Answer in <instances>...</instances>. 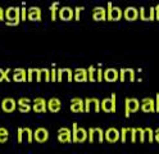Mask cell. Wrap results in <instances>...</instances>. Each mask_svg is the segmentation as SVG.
I'll return each mask as SVG.
<instances>
[{
	"label": "cell",
	"mask_w": 159,
	"mask_h": 154,
	"mask_svg": "<svg viewBox=\"0 0 159 154\" xmlns=\"http://www.w3.org/2000/svg\"><path fill=\"white\" fill-rule=\"evenodd\" d=\"M5 25L7 26H17L21 22V8L18 7H8L5 9Z\"/></svg>",
	"instance_id": "obj_1"
},
{
	"label": "cell",
	"mask_w": 159,
	"mask_h": 154,
	"mask_svg": "<svg viewBox=\"0 0 159 154\" xmlns=\"http://www.w3.org/2000/svg\"><path fill=\"white\" fill-rule=\"evenodd\" d=\"M89 139V131H86L84 127H78L77 122L72 123V140L75 142H84Z\"/></svg>",
	"instance_id": "obj_2"
},
{
	"label": "cell",
	"mask_w": 159,
	"mask_h": 154,
	"mask_svg": "<svg viewBox=\"0 0 159 154\" xmlns=\"http://www.w3.org/2000/svg\"><path fill=\"white\" fill-rule=\"evenodd\" d=\"M141 109V101L136 98H126L125 99V116L128 118L132 112Z\"/></svg>",
	"instance_id": "obj_3"
},
{
	"label": "cell",
	"mask_w": 159,
	"mask_h": 154,
	"mask_svg": "<svg viewBox=\"0 0 159 154\" xmlns=\"http://www.w3.org/2000/svg\"><path fill=\"white\" fill-rule=\"evenodd\" d=\"M123 17V10L119 7H114L111 2L108 3V9H107V18L108 21H119Z\"/></svg>",
	"instance_id": "obj_4"
},
{
	"label": "cell",
	"mask_w": 159,
	"mask_h": 154,
	"mask_svg": "<svg viewBox=\"0 0 159 154\" xmlns=\"http://www.w3.org/2000/svg\"><path fill=\"white\" fill-rule=\"evenodd\" d=\"M102 109L104 112H116L117 110V95L113 94L111 95V98H105L102 100Z\"/></svg>",
	"instance_id": "obj_5"
},
{
	"label": "cell",
	"mask_w": 159,
	"mask_h": 154,
	"mask_svg": "<svg viewBox=\"0 0 159 154\" xmlns=\"http://www.w3.org/2000/svg\"><path fill=\"white\" fill-rule=\"evenodd\" d=\"M95 139H98L99 142H103L105 140V131L100 127H90L89 128V141L94 142Z\"/></svg>",
	"instance_id": "obj_6"
},
{
	"label": "cell",
	"mask_w": 159,
	"mask_h": 154,
	"mask_svg": "<svg viewBox=\"0 0 159 154\" xmlns=\"http://www.w3.org/2000/svg\"><path fill=\"white\" fill-rule=\"evenodd\" d=\"M94 109L95 112H99L102 109V101L98 98H86L85 99V112H90Z\"/></svg>",
	"instance_id": "obj_7"
},
{
	"label": "cell",
	"mask_w": 159,
	"mask_h": 154,
	"mask_svg": "<svg viewBox=\"0 0 159 154\" xmlns=\"http://www.w3.org/2000/svg\"><path fill=\"white\" fill-rule=\"evenodd\" d=\"M105 140L108 142H117L121 140V131H118L116 127H109L105 130Z\"/></svg>",
	"instance_id": "obj_8"
},
{
	"label": "cell",
	"mask_w": 159,
	"mask_h": 154,
	"mask_svg": "<svg viewBox=\"0 0 159 154\" xmlns=\"http://www.w3.org/2000/svg\"><path fill=\"white\" fill-rule=\"evenodd\" d=\"M135 69L132 68H121L119 69V81L121 82H125V81H131L134 82L135 81Z\"/></svg>",
	"instance_id": "obj_9"
},
{
	"label": "cell",
	"mask_w": 159,
	"mask_h": 154,
	"mask_svg": "<svg viewBox=\"0 0 159 154\" xmlns=\"http://www.w3.org/2000/svg\"><path fill=\"white\" fill-rule=\"evenodd\" d=\"M123 17L126 21H136L137 18H140V10L135 7H127L123 10Z\"/></svg>",
	"instance_id": "obj_10"
},
{
	"label": "cell",
	"mask_w": 159,
	"mask_h": 154,
	"mask_svg": "<svg viewBox=\"0 0 159 154\" xmlns=\"http://www.w3.org/2000/svg\"><path fill=\"white\" fill-rule=\"evenodd\" d=\"M49 139V131L45 127H37L34 131V140L37 142H45Z\"/></svg>",
	"instance_id": "obj_11"
},
{
	"label": "cell",
	"mask_w": 159,
	"mask_h": 154,
	"mask_svg": "<svg viewBox=\"0 0 159 154\" xmlns=\"http://www.w3.org/2000/svg\"><path fill=\"white\" fill-rule=\"evenodd\" d=\"M58 140L61 142H71L72 140V131L68 127H61L58 130Z\"/></svg>",
	"instance_id": "obj_12"
},
{
	"label": "cell",
	"mask_w": 159,
	"mask_h": 154,
	"mask_svg": "<svg viewBox=\"0 0 159 154\" xmlns=\"http://www.w3.org/2000/svg\"><path fill=\"white\" fill-rule=\"evenodd\" d=\"M139 10H140L141 21H155V7H150L149 10H146L144 7H141Z\"/></svg>",
	"instance_id": "obj_13"
},
{
	"label": "cell",
	"mask_w": 159,
	"mask_h": 154,
	"mask_svg": "<svg viewBox=\"0 0 159 154\" xmlns=\"http://www.w3.org/2000/svg\"><path fill=\"white\" fill-rule=\"evenodd\" d=\"M141 110L150 113V112H157L155 109V100L153 98H144L141 100Z\"/></svg>",
	"instance_id": "obj_14"
},
{
	"label": "cell",
	"mask_w": 159,
	"mask_h": 154,
	"mask_svg": "<svg viewBox=\"0 0 159 154\" xmlns=\"http://www.w3.org/2000/svg\"><path fill=\"white\" fill-rule=\"evenodd\" d=\"M41 9H40L39 7H30L27 9V18L30 21H36V22H39V21H41Z\"/></svg>",
	"instance_id": "obj_15"
},
{
	"label": "cell",
	"mask_w": 159,
	"mask_h": 154,
	"mask_svg": "<svg viewBox=\"0 0 159 154\" xmlns=\"http://www.w3.org/2000/svg\"><path fill=\"white\" fill-rule=\"evenodd\" d=\"M104 80L108 82H114L119 80V71L116 68H107L104 69Z\"/></svg>",
	"instance_id": "obj_16"
},
{
	"label": "cell",
	"mask_w": 159,
	"mask_h": 154,
	"mask_svg": "<svg viewBox=\"0 0 159 154\" xmlns=\"http://www.w3.org/2000/svg\"><path fill=\"white\" fill-rule=\"evenodd\" d=\"M73 80L77 82L89 81V72L86 68H76L73 71Z\"/></svg>",
	"instance_id": "obj_17"
},
{
	"label": "cell",
	"mask_w": 159,
	"mask_h": 154,
	"mask_svg": "<svg viewBox=\"0 0 159 154\" xmlns=\"http://www.w3.org/2000/svg\"><path fill=\"white\" fill-rule=\"evenodd\" d=\"M71 110L72 112H85V99L72 98L71 99Z\"/></svg>",
	"instance_id": "obj_18"
},
{
	"label": "cell",
	"mask_w": 159,
	"mask_h": 154,
	"mask_svg": "<svg viewBox=\"0 0 159 154\" xmlns=\"http://www.w3.org/2000/svg\"><path fill=\"white\" fill-rule=\"evenodd\" d=\"M32 109L39 113V112H46L48 109V101L44 99V98H35L34 99V105H32Z\"/></svg>",
	"instance_id": "obj_19"
},
{
	"label": "cell",
	"mask_w": 159,
	"mask_h": 154,
	"mask_svg": "<svg viewBox=\"0 0 159 154\" xmlns=\"http://www.w3.org/2000/svg\"><path fill=\"white\" fill-rule=\"evenodd\" d=\"M59 17L63 21H71L75 18V9L71 7H63L59 9Z\"/></svg>",
	"instance_id": "obj_20"
},
{
	"label": "cell",
	"mask_w": 159,
	"mask_h": 154,
	"mask_svg": "<svg viewBox=\"0 0 159 154\" xmlns=\"http://www.w3.org/2000/svg\"><path fill=\"white\" fill-rule=\"evenodd\" d=\"M16 107H17V103L13 98H4L2 100V109L7 113L13 112L16 109Z\"/></svg>",
	"instance_id": "obj_21"
},
{
	"label": "cell",
	"mask_w": 159,
	"mask_h": 154,
	"mask_svg": "<svg viewBox=\"0 0 159 154\" xmlns=\"http://www.w3.org/2000/svg\"><path fill=\"white\" fill-rule=\"evenodd\" d=\"M93 18L95 21H107V9L104 7H95L93 9Z\"/></svg>",
	"instance_id": "obj_22"
},
{
	"label": "cell",
	"mask_w": 159,
	"mask_h": 154,
	"mask_svg": "<svg viewBox=\"0 0 159 154\" xmlns=\"http://www.w3.org/2000/svg\"><path fill=\"white\" fill-rule=\"evenodd\" d=\"M67 77L68 81L73 80V71L71 68H58V81L61 82L63 78Z\"/></svg>",
	"instance_id": "obj_23"
},
{
	"label": "cell",
	"mask_w": 159,
	"mask_h": 154,
	"mask_svg": "<svg viewBox=\"0 0 159 154\" xmlns=\"http://www.w3.org/2000/svg\"><path fill=\"white\" fill-rule=\"evenodd\" d=\"M62 108V101L59 98H50L48 100V109L50 112H59Z\"/></svg>",
	"instance_id": "obj_24"
},
{
	"label": "cell",
	"mask_w": 159,
	"mask_h": 154,
	"mask_svg": "<svg viewBox=\"0 0 159 154\" xmlns=\"http://www.w3.org/2000/svg\"><path fill=\"white\" fill-rule=\"evenodd\" d=\"M41 80H45L46 82H48V81H52L50 69H48V68H39V69H37V77H36V81L40 82Z\"/></svg>",
	"instance_id": "obj_25"
},
{
	"label": "cell",
	"mask_w": 159,
	"mask_h": 154,
	"mask_svg": "<svg viewBox=\"0 0 159 154\" xmlns=\"http://www.w3.org/2000/svg\"><path fill=\"white\" fill-rule=\"evenodd\" d=\"M13 80L14 81H27V71L23 68H16L13 71Z\"/></svg>",
	"instance_id": "obj_26"
},
{
	"label": "cell",
	"mask_w": 159,
	"mask_h": 154,
	"mask_svg": "<svg viewBox=\"0 0 159 154\" xmlns=\"http://www.w3.org/2000/svg\"><path fill=\"white\" fill-rule=\"evenodd\" d=\"M96 71L98 68H95L94 66H90L87 68V72H89V81H96Z\"/></svg>",
	"instance_id": "obj_27"
},
{
	"label": "cell",
	"mask_w": 159,
	"mask_h": 154,
	"mask_svg": "<svg viewBox=\"0 0 159 154\" xmlns=\"http://www.w3.org/2000/svg\"><path fill=\"white\" fill-rule=\"evenodd\" d=\"M137 128V141L145 142L146 141V135H145V130L143 127H136Z\"/></svg>",
	"instance_id": "obj_28"
},
{
	"label": "cell",
	"mask_w": 159,
	"mask_h": 154,
	"mask_svg": "<svg viewBox=\"0 0 159 154\" xmlns=\"http://www.w3.org/2000/svg\"><path fill=\"white\" fill-rule=\"evenodd\" d=\"M8 138H9V131L5 127H0V142L8 141Z\"/></svg>",
	"instance_id": "obj_29"
},
{
	"label": "cell",
	"mask_w": 159,
	"mask_h": 154,
	"mask_svg": "<svg viewBox=\"0 0 159 154\" xmlns=\"http://www.w3.org/2000/svg\"><path fill=\"white\" fill-rule=\"evenodd\" d=\"M144 130H145L146 140H148L149 142H153V141L155 140V139H154V131H153V128H150V127H145Z\"/></svg>",
	"instance_id": "obj_30"
},
{
	"label": "cell",
	"mask_w": 159,
	"mask_h": 154,
	"mask_svg": "<svg viewBox=\"0 0 159 154\" xmlns=\"http://www.w3.org/2000/svg\"><path fill=\"white\" fill-rule=\"evenodd\" d=\"M23 131H25V136L27 139L28 142H32L34 141V131L30 128V127H23Z\"/></svg>",
	"instance_id": "obj_31"
},
{
	"label": "cell",
	"mask_w": 159,
	"mask_h": 154,
	"mask_svg": "<svg viewBox=\"0 0 159 154\" xmlns=\"http://www.w3.org/2000/svg\"><path fill=\"white\" fill-rule=\"evenodd\" d=\"M130 127H122L121 128V141L122 142H126L127 141V136L130 135Z\"/></svg>",
	"instance_id": "obj_32"
},
{
	"label": "cell",
	"mask_w": 159,
	"mask_h": 154,
	"mask_svg": "<svg viewBox=\"0 0 159 154\" xmlns=\"http://www.w3.org/2000/svg\"><path fill=\"white\" fill-rule=\"evenodd\" d=\"M37 69L39 68H28L27 69V81H32L34 77H37Z\"/></svg>",
	"instance_id": "obj_33"
},
{
	"label": "cell",
	"mask_w": 159,
	"mask_h": 154,
	"mask_svg": "<svg viewBox=\"0 0 159 154\" xmlns=\"http://www.w3.org/2000/svg\"><path fill=\"white\" fill-rule=\"evenodd\" d=\"M9 72H11V68H8L5 71L3 68H0V81H3V80H5L7 82L11 81V78H9V76H8Z\"/></svg>",
	"instance_id": "obj_34"
},
{
	"label": "cell",
	"mask_w": 159,
	"mask_h": 154,
	"mask_svg": "<svg viewBox=\"0 0 159 154\" xmlns=\"http://www.w3.org/2000/svg\"><path fill=\"white\" fill-rule=\"evenodd\" d=\"M49 10H50V13H52V21H55L57 19V10H58V2L53 3L50 5V8H49Z\"/></svg>",
	"instance_id": "obj_35"
},
{
	"label": "cell",
	"mask_w": 159,
	"mask_h": 154,
	"mask_svg": "<svg viewBox=\"0 0 159 154\" xmlns=\"http://www.w3.org/2000/svg\"><path fill=\"white\" fill-rule=\"evenodd\" d=\"M130 139H131L132 142L137 141V128L136 127H131V130H130Z\"/></svg>",
	"instance_id": "obj_36"
},
{
	"label": "cell",
	"mask_w": 159,
	"mask_h": 154,
	"mask_svg": "<svg viewBox=\"0 0 159 154\" xmlns=\"http://www.w3.org/2000/svg\"><path fill=\"white\" fill-rule=\"evenodd\" d=\"M103 80H104V71L102 69L100 66H99V67H98V71H96V81L100 82V81H103Z\"/></svg>",
	"instance_id": "obj_37"
},
{
	"label": "cell",
	"mask_w": 159,
	"mask_h": 154,
	"mask_svg": "<svg viewBox=\"0 0 159 154\" xmlns=\"http://www.w3.org/2000/svg\"><path fill=\"white\" fill-rule=\"evenodd\" d=\"M85 8L84 7H76L75 8V19L76 21H80V17H81V12Z\"/></svg>",
	"instance_id": "obj_38"
},
{
	"label": "cell",
	"mask_w": 159,
	"mask_h": 154,
	"mask_svg": "<svg viewBox=\"0 0 159 154\" xmlns=\"http://www.w3.org/2000/svg\"><path fill=\"white\" fill-rule=\"evenodd\" d=\"M30 103H31V99L30 98H19L17 104L18 105H25V104H30Z\"/></svg>",
	"instance_id": "obj_39"
},
{
	"label": "cell",
	"mask_w": 159,
	"mask_h": 154,
	"mask_svg": "<svg viewBox=\"0 0 159 154\" xmlns=\"http://www.w3.org/2000/svg\"><path fill=\"white\" fill-rule=\"evenodd\" d=\"M23 136H25V131H23L22 127H19V128H18V133H17V140H18V142H22V141H23Z\"/></svg>",
	"instance_id": "obj_40"
},
{
	"label": "cell",
	"mask_w": 159,
	"mask_h": 154,
	"mask_svg": "<svg viewBox=\"0 0 159 154\" xmlns=\"http://www.w3.org/2000/svg\"><path fill=\"white\" fill-rule=\"evenodd\" d=\"M18 109L21 110L22 113H27V112H30L32 109V107L30 105V104H25V105H18Z\"/></svg>",
	"instance_id": "obj_41"
},
{
	"label": "cell",
	"mask_w": 159,
	"mask_h": 154,
	"mask_svg": "<svg viewBox=\"0 0 159 154\" xmlns=\"http://www.w3.org/2000/svg\"><path fill=\"white\" fill-rule=\"evenodd\" d=\"M50 73H52V81H58V71L55 67L50 69Z\"/></svg>",
	"instance_id": "obj_42"
},
{
	"label": "cell",
	"mask_w": 159,
	"mask_h": 154,
	"mask_svg": "<svg viewBox=\"0 0 159 154\" xmlns=\"http://www.w3.org/2000/svg\"><path fill=\"white\" fill-rule=\"evenodd\" d=\"M26 18H27V12H26V5L23 4L22 8H21V19L26 21Z\"/></svg>",
	"instance_id": "obj_43"
},
{
	"label": "cell",
	"mask_w": 159,
	"mask_h": 154,
	"mask_svg": "<svg viewBox=\"0 0 159 154\" xmlns=\"http://www.w3.org/2000/svg\"><path fill=\"white\" fill-rule=\"evenodd\" d=\"M155 109L157 112H159V94L155 95Z\"/></svg>",
	"instance_id": "obj_44"
},
{
	"label": "cell",
	"mask_w": 159,
	"mask_h": 154,
	"mask_svg": "<svg viewBox=\"0 0 159 154\" xmlns=\"http://www.w3.org/2000/svg\"><path fill=\"white\" fill-rule=\"evenodd\" d=\"M154 139H155V141H158V142H159V127L154 131Z\"/></svg>",
	"instance_id": "obj_45"
},
{
	"label": "cell",
	"mask_w": 159,
	"mask_h": 154,
	"mask_svg": "<svg viewBox=\"0 0 159 154\" xmlns=\"http://www.w3.org/2000/svg\"><path fill=\"white\" fill-rule=\"evenodd\" d=\"M4 17H5V10H4L2 7H0V21H3Z\"/></svg>",
	"instance_id": "obj_46"
},
{
	"label": "cell",
	"mask_w": 159,
	"mask_h": 154,
	"mask_svg": "<svg viewBox=\"0 0 159 154\" xmlns=\"http://www.w3.org/2000/svg\"><path fill=\"white\" fill-rule=\"evenodd\" d=\"M155 19L159 21V4L155 5Z\"/></svg>",
	"instance_id": "obj_47"
},
{
	"label": "cell",
	"mask_w": 159,
	"mask_h": 154,
	"mask_svg": "<svg viewBox=\"0 0 159 154\" xmlns=\"http://www.w3.org/2000/svg\"><path fill=\"white\" fill-rule=\"evenodd\" d=\"M0 108H2V101H0Z\"/></svg>",
	"instance_id": "obj_48"
}]
</instances>
